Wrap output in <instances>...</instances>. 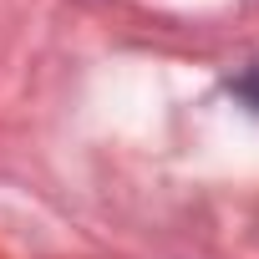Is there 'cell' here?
<instances>
[{"instance_id":"6da1fadb","label":"cell","mask_w":259,"mask_h":259,"mask_svg":"<svg viewBox=\"0 0 259 259\" xmlns=\"http://www.w3.org/2000/svg\"><path fill=\"white\" fill-rule=\"evenodd\" d=\"M244 92H249V97H254V102H259V71H254V76H249V81H244Z\"/></svg>"}]
</instances>
